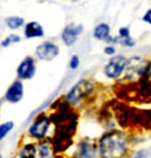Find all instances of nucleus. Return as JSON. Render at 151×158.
Segmentation results:
<instances>
[{"label": "nucleus", "mask_w": 151, "mask_h": 158, "mask_svg": "<svg viewBox=\"0 0 151 158\" xmlns=\"http://www.w3.org/2000/svg\"><path fill=\"white\" fill-rule=\"evenodd\" d=\"M128 150V139L122 131L112 130L105 133L99 142L100 158H123Z\"/></svg>", "instance_id": "f257e3e1"}, {"label": "nucleus", "mask_w": 151, "mask_h": 158, "mask_svg": "<svg viewBox=\"0 0 151 158\" xmlns=\"http://www.w3.org/2000/svg\"><path fill=\"white\" fill-rule=\"evenodd\" d=\"M94 85L90 80H80L65 95V100L72 104H77L93 91Z\"/></svg>", "instance_id": "f03ea898"}, {"label": "nucleus", "mask_w": 151, "mask_h": 158, "mask_svg": "<svg viewBox=\"0 0 151 158\" xmlns=\"http://www.w3.org/2000/svg\"><path fill=\"white\" fill-rule=\"evenodd\" d=\"M128 59L122 55H114L103 67L105 76L109 79L115 80L119 77L126 70Z\"/></svg>", "instance_id": "7ed1b4c3"}, {"label": "nucleus", "mask_w": 151, "mask_h": 158, "mask_svg": "<svg viewBox=\"0 0 151 158\" xmlns=\"http://www.w3.org/2000/svg\"><path fill=\"white\" fill-rule=\"evenodd\" d=\"M50 125H51L50 118L45 115H40L29 126V135L35 139H44L50 130Z\"/></svg>", "instance_id": "20e7f679"}, {"label": "nucleus", "mask_w": 151, "mask_h": 158, "mask_svg": "<svg viewBox=\"0 0 151 158\" xmlns=\"http://www.w3.org/2000/svg\"><path fill=\"white\" fill-rule=\"evenodd\" d=\"M60 52L58 44H56L53 41L45 40L40 43L38 46L35 48V57L38 60L50 62L57 57Z\"/></svg>", "instance_id": "39448f33"}, {"label": "nucleus", "mask_w": 151, "mask_h": 158, "mask_svg": "<svg viewBox=\"0 0 151 158\" xmlns=\"http://www.w3.org/2000/svg\"><path fill=\"white\" fill-rule=\"evenodd\" d=\"M84 30L82 24H75L70 23L66 25L61 33V40L63 44L67 47H72L78 40L79 35Z\"/></svg>", "instance_id": "423d86ee"}, {"label": "nucleus", "mask_w": 151, "mask_h": 158, "mask_svg": "<svg viewBox=\"0 0 151 158\" xmlns=\"http://www.w3.org/2000/svg\"><path fill=\"white\" fill-rule=\"evenodd\" d=\"M36 73V64L35 60L31 56L26 57L21 61L17 68V76L20 80H31Z\"/></svg>", "instance_id": "0eeeda50"}, {"label": "nucleus", "mask_w": 151, "mask_h": 158, "mask_svg": "<svg viewBox=\"0 0 151 158\" xmlns=\"http://www.w3.org/2000/svg\"><path fill=\"white\" fill-rule=\"evenodd\" d=\"M24 96V86L22 80L18 79L10 84L5 92V100L10 103H18Z\"/></svg>", "instance_id": "6e6552de"}, {"label": "nucleus", "mask_w": 151, "mask_h": 158, "mask_svg": "<svg viewBox=\"0 0 151 158\" xmlns=\"http://www.w3.org/2000/svg\"><path fill=\"white\" fill-rule=\"evenodd\" d=\"M24 35H25V38H27V40L44 37L45 30H44V27L40 23L35 22V21H32V22H29L25 25Z\"/></svg>", "instance_id": "1a4fd4ad"}, {"label": "nucleus", "mask_w": 151, "mask_h": 158, "mask_svg": "<svg viewBox=\"0 0 151 158\" xmlns=\"http://www.w3.org/2000/svg\"><path fill=\"white\" fill-rule=\"evenodd\" d=\"M97 148L90 142H82L79 146L78 158H96Z\"/></svg>", "instance_id": "9d476101"}, {"label": "nucleus", "mask_w": 151, "mask_h": 158, "mask_svg": "<svg viewBox=\"0 0 151 158\" xmlns=\"http://www.w3.org/2000/svg\"><path fill=\"white\" fill-rule=\"evenodd\" d=\"M111 36V28L110 25L107 23H99L94 27L93 37L97 40L107 41L109 37Z\"/></svg>", "instance_id": "9b49d317"}, {"label": "nucleus", "mask_w": 151, "mask_h": 158, "mask_svg": "<svg viewBox=\"0 0 151 158\" xmlns=\"http://www.w3.org/2000/svg\"><path fill=\"white\" fill-rule=\"evenodd\" d=\"M37 147L32 143L25 144L19 152V158H36Z\"/></svg>", "instance_id": "f8f14e48"}, {"label": "nucleus", "mask_w": 151, "mask_h": 158, "mask_svg": "<svg viewBox=\"0 0 151 158\" xmlns=\"http://www.w3.org/2000/svg\"><path fill=\"white\" fill-rule=\"evenodd\" d=\"M25 23V20L22 17L18 16H10L5 19V24L10 30H18L19 28L22 27Z\"/></svg>", "instance_id": "ddd939ff"}, {"label": "nucleus", "mask_w": 151, "mask_h": 158, "mask_svg": "<svg viewBox=\"0 0 151 158\" xmlns=\"http://www.w3.org/2000/svg\"><path fill=\"white\" fill-rule=\"evenodd\" d=\"M37 154L40 158H51L52 150L48 143H41L37 147Z\"/></svg>", "instance_id": "4468645a"}, {"label": "nucleus", "mask_w": 151, "mask_h": 158, "mask_svg": "<svg viewBox=\"0 0 151 158\" xmlns=\"http://www.w3.org/2000/svg\"><path fill=\"white\" fill-rule=\"evenodd\" d=\"M14 127H15V123L13 121H6L0 125V139L3 141L8 133L14 129Z\"/></svg>", "instance_id": "2eb2a0df"}, {"label": "nucleus", "mask_w": 151, "mask_h": 158, "mask_svg": "<svg viewBox=\"0 0 151 158\" xmlns=\"http://www.w3.org/2000/svg\"><path fill=\"white\" fill-rule=\"evenodd\" d=\"M20 41H21L20 35L10 34V35H7L6 37L1 40V47L2 48H7V47H10L11 44H18V43H20Z\"/></svg>", "instance_id": "dca6fc26"}, {"label": "nucleus", "mask_w": 151, "mask_h": 158, "mask_svg": "<svg viewBox=\"0 0 151 158\" xmlns=\"http://www.w3.org/2000/svg\"><path fill=\"white\" fill-rule=\"evenodd\" d=\"M118 44H120L121 46L125 47V48H132L136 46V40L132 36H128V37L118 36Z\"/></svg>", "instance_id": "f3484780"}, {"label": "nucleus", "mask_w": 151, "mask_h": 158, "mask_svg": "<svg viewBox=\"0 0 151 158\" xmlns=\"http://www.w3.org/2000/svg\"><path fill=\"white\" fill-rule=\"evenodd\" d=\"M80 65V58L78 55H73L72 58H70V61H69V67L70 69L73 70H76L77 68L79 67Z\"/></svg>", "instance_id": "a211bd4d"}, {"label": "nucleus", "mask_w": 151, "mask_h": 158, "mask_svg": "<svg viewBox=\"0 0 151 158\" xmlns=\"http://www.w3.org/2000/svg\"><path fill=\"white\" fill-rule=\"evenodd\" d=\"M118 36L120 37H128L131 36V31H129L128 27H121L118 30Z\"/></svg>", "instance_id": "6ab92c4d"}, {"label": "nucleus", "mask_w": 151, "mask_h": 158, "mask_svg": "<svg viewBox=\"0 0 151 158\" xmlns=\"http://www.w3.org/2000/svg\"><path fill=\"white\" fill-rule=\"evenodd\" d=\"M103 53H105L106 55H109V56H114L115 54H116V49H115L114 46L109 44V46L105 47V49H103Z\"/></svg>", "instance_id": "aec40b11"}, {"label": "nucleus", "mask_w": 151, "mask_h": 158, "mask_svg": "<svg viewBox=\"0 0 151 158\" xmlns=\"http://www.w3.org/2000/svg\"><path fill=\"white\" fill-rule=\"evenodd\" d=\"M142 20H143V22L149 24V25H151V8H149L146 13L144 14L143 18H142Z\"/></svg>", "instance_id": "412c9836"}, {"label": "nucleus", "mask_w": 151, "mask_h": 158, "mask_svg": "<svg viewBox=\"0 0 151 158\" xmlns=\"http://www.w3.org/2000/svg\"><path fill=\"white\" fill-rule=\"evenodd\" d=\"M145 157V153L144 152H139L138 154H136L132 158H144Z\"/></svg>", "instance_id": "4be33fe9"}, {"label": "nucleus", "mask_w": 151, "mask_h": 158, "mask_svg": "<svg viewBox=\"0 0 151 158\" xmlns=\"http://www.w3.org/2000/svg\"><path fill=\"white\" fill-rule=\"evenodd\" d=\"M73 2H77V1H79V0H72Z\"/></svg>", "instance_id": "5701e85b"}]
</instances>
